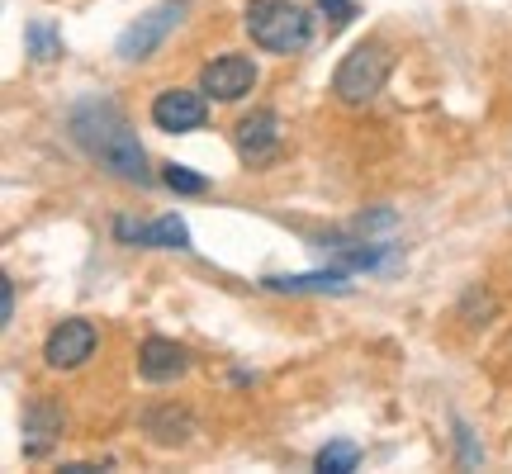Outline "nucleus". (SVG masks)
I'll use <instances>...</instances> for the list:
<instances>
[{"instance_id": "obj_1", "label": "nucleus", "mask_w": 512, "mask_h": 474, "mask_svg": "<svg viewBox=\"0 0 512 474\" xmlns=\"http://www.w3.org/2000/svg\"><path fill=\"white\" fill-rule=\"evenodd\" d=\"M76 147L100 162L105 171H114L119 181L133 185H152V171H147V152L138 143V133L128 124V114L114 105V100H81L67 119Z\"/></svg>"}, {"instance_id": "obj_2", "label": "nucleus", "mask_w": 512, "mask_h": 474, "mask_svg": "<svg viewBox=\"0 0 512 474\" xmlns=\"http://www.w3.org/2000/svg\"><path fill=\"white\" fill-rule=\"evenodd\" d=\"M247 34L261 53L290 57L304 53L313 38V19L294 0H247Z\"/></svg>"}, {"instance_id": "obj_3", "label": "nucleus", "mask_w": 512, "mask_h": 474, "mask_svg": "<svg viewBox=\"0 0 512 474\" xmlns=\"http://www.w3.org/2000/svg\"><path fill=\"white\" fill-rule=\"evenodd\" d=\"M389 72H394L389 48H384L380 38H366V43H356V48L342 57V67L332 76V95H337L342 105H370V100L384 91Z\"/></svg>"}, {"instance_id": "obj_4", "label": "nucleus", "mask_w": 512, "mask_h": 474, "mask_svg": "<svg viewBox=\"0 0 512 474\" xmlns=\"http://www.w3.org/2000/svg\"><path fill=\"white\" fill-rule=\"evenodd\" d=\"M181 15H185V0H162V5H152L147 15H138L124 34H119L114 53L124 57V62H143V57H152L166 43V34L181 24Z\"/></svg>"}, {"instance_id": "obj_5", "label": "nucleus", "mask_w": 512, "mask_h": 474, "mask_svg": "<svg viewBox=\"0 0 512 474\" xmlns=\"http://www.w3.org/2000/svg\"><path fill=\"white\" fill-rule=\"evenodd\" d=\"M95 342H100V332H95L91 318H62L43 342V361L53 370H76L95 356Z\"/></svg>"}, {"instance_id": "obj_6", "label": "nucleus", "mask_w": 512, "mask_h": 474, "mask_svg": "<svg viewBox=\"0 0 512 474\" xmlns=\"http://www.w3.org/2000/svg\"><path fill=\"white\" fill-rule=\"evenodd\" d=\"M252 86H256V62L242 53L214 57V62H204V72H200V91L209 95V100H219V105L242 100Z\"/></svg>"}, {"instance_id": "obj_7", "label": "nucleus", "mask_w": 512, "mask_h": 474, "mask_svg": "<svg viewBox=\"0 0 512 474\" xmlns=\"http://www.w3.org/2000/svg\"><path fill=\"white\" fill-rule=\"evenodd\" d=\"M209 119V95L204 91H181V86H171L152 100V124L162 128V133H195L204 128Z\"/></svg>"}, {"instance_id": "obj_8", "label": "nucleus", "mask_w": 512, "mask_h": 474, "mask_svg": "<svg viewBox=\"0 0 512 474\" xmlns=\"http://www.w3.org/2000/svg\"><path fill=\"white\" fill-rule=\"evenodd\" d=\"M233 143H238L242 162L256 166L266 162L275 147H280V114L275 110H252L247 119H238V128H233Z\"/></svg>"}, {"instance_id": "obj_9", "label": "nucleus", "mask_w": 512, "mask_h": 474, "mask_svg": "<svg viewBox=\"0 0 512 474\" xmlns=\"http://www.w3.org/2000/svg\"><path fill=\"white\" fill-rule=\"evenodd\" d=\"M138 370L147 384H171L190 370V351L181 342H166V337H147L138 347Z\"/></svg>"}, {"instance_id": "obj_10", "label": "nucleus", "mask_w": 512, "mask_h": 474, "mask_svg": "<svg viewBox=\"0 0 512 474\" xmlns=\"http://www.w3.org/2000/svg\"><path fill=\"white\" fill-rule=\"evenodd\" d=\"M266 290L280 294H351V271L332 266V271H309V275H266Z\"/></svg>"}, {"instance_id": "obj_11", "label": "nucleus", "mask_w": 512, "mask_h": 474, "mask_svg": "<svg viewBox=\"0 0 512 474\" xmlns=\"http://www.w3.org/2000/svg\"><path fill=\"white\" fill-rule=\"evenodd\" d=\"M57 432H62V408H53V403H29L24 408V456L29 460L48 456Z\"/></svg>"}, {"instance_id": "obj_12", "label": "nucleus", "mask_w": 512, "mask_h": 474, "mask_svg": "<svg viewBox=\"0 0 512 474\" xmlns=\"http://www.w3.org/2000/svg\"><path fill=\"white\" fill-rule=\"evenodd\" d=\"M143 427L152 432L157 446H185L190 432H195V418H190L185 408H152V413L143 418Z\"/></svg>"}, {"instance_id": "obj_13", "label": "nucleus", "mask_w": 512, "mask_h": 474, "mask_svg": "<svg viewBox=\"0 0 512 474\" xmlns=\"http://www.w3.org/2000/svg\"><path fill=\"white\" fill-rule=\"evenodd\" d=\"M24 53L34 62H57L62 57V34L48 19H34V24H24Z\"/></svg>"}, {"instance_id": "obj_14", "label": "nucleus", "mask_w": 512, "mask_h": 474, "mask_svg": "<svg viewBox=\"0 0 512 474\" xmlns=\"http://www.w3.org/2000/svg\"><path fill=\"white\" fill-rule=\"evenodd\" d=\"M356 465H361V446L356 441H328L313 456V470H323V474H351Z\"/></svg>"}, {"instance_id": "obj_15", "label": "nucleus", "mask_w": 512, "mask_h": 474, "mask_svg": "<svg viewBox=\"0 0 512 474\" xmlns=\"http://www.w3.org/2000/svg\"><path fill=\"white\" fill-rule=\"evenodd\" d=\"M147 247H176V252H190V228L176 214H162L157 223H147Z\"/></svg>"}, {"instance_id": "obj_16", "label": "nucleus", "mask_w": 512, "mask_h": 474, "mask_svg": "<svg viewBox=\"0 0 512 474\" xmlns=\"http://www.w3.org/2000/svg\"><path fill=\"white\" fill-rule=\"evenodd\" d=\"M162 181L171 185V190H176V195H204V190H209V181H204L200 171H190V166H162Z\"/></svg>"}, {"instance_id": "obj_17", "label": "nucleus", "mask_w": 512, "mask_h": 474, "mask_svg": "<svg viewBox=\"0 0 512 474\" xmlns=\"http://www.w3.org/2000/svg\"><path fill=\"white\" fill-rule=\"evenodd\" d=\"M318 10H323V19H328V34H342L351 19L361 15L356 0H318Z\"/></svg>"}, {"instance_id": "obj_18", "label": "nucleus", "mask_w": 512, "mask_h": 474, "mask_svg": "<svg viewBox=\"0 0 512 474\" xmlns=\"http://www.w3.org/2000/svg\"><path fill=\"white\" fill-rule=\"evenodd\" d=\"M114 237L124 247H147V223H133V219H114Z\"/></svg>"}, {"instance_id": "obj_19", "label": "nucleus", "mask_w": 512, "mask_h": 474, "mask_svg": "<svg viewBox=\"0 0 512 474\" xmlns=\"http://www.w3.org/2000/svg\"><path fill=\"white\" fill-rule=\"evenodd\" d=\"M456 441H460V465H479V460H484V451L475 446V437H470L465 422H456Z\"/></svg>"}, {"instance_id": "obj_20", "label": "nucleus", "mask_w": 512, "mask_h": 474, "mask_svg": "<svg viewBox=\"0 0 512 474\" xmlns=\"http://www.w3.org/2000/svg\"><path fill=\"white\" fill-rule=\"evenodd\" d=\"M10 318H15V285L0 280V323H10Z\"/></svg>"}]
</instances>
